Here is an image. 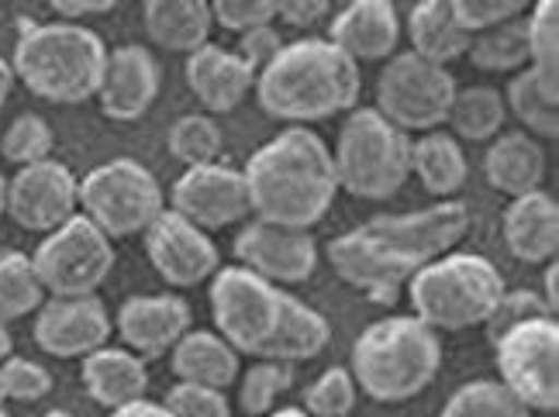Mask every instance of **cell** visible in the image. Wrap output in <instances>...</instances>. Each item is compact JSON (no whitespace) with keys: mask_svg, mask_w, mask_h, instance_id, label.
I'll use <instances>...</instances> for the list:
<instances>
[{"mask_svg":"<svg viewBox=\"0 0 559 417\" xmlns=\"http://www.w3.org/2000/svg\"><path fill=\"white\" fill-rule=\"evenodd\" d=\"M83 386H87V393L100 407L118 410V407H128L135 401H145L148 372L135 353L104 345L83 359Z\"/></svg>","mask_w":559,"mask_h":417,"instance_id":"cb8c5ba5","label":"cell"},{"mask_svg":"<svg viewBox=\"0 0 559 417\" xmlns=\"http://www.w3.org/2000/svg\"><path fill=\"white\" fill-rule=\"evenodd\" d=\"M80 207V180L56 159L35 163L14 172L8 180V214L17 228L52 235L76 217Z\"/></svg>","mask_w":559,"mask_h":417,"instance_id":"4fadbf2b","label":"cell"},{"mask_svg":"<svg viewBox=\"0 0 559 417\" xmlns=\"http://www.w3.org/2000/svg\"><path fill=\"white\" fill-rule=\"evenodd\" d=\"M469 62L487 73H522L528 70V25L525 17L504 21V25L469 38Z\"/></svg>","mask_w":559,"mask_h":417,"instance_id":"f1b7e54d","label":"cell"},{"mask_svg":"<svg viewBox=\"0 0 559 417\" xmlns=\"http://www.w3.org/2000/svg\"><path fill=\"white\" fill-rule=\"evenodd\" d=\"M504 107H511V115L519 118L525 135L559 139V97H549L532 70H522L519 76H511Z\"/></svg>","mask_w":559,"mask_h":417,"instance_id":"1f68e13d","label":"cell"},{"mask_svg":"<svg viewBox=\"0 0 559 417\" xmlns=\"http://www.w3.org/2000/svg\"><path fill=\"white\" fill-rule=\"evenodd\" d=\"M118 335L135 356L159 359L174 353L177 342L190 332V307L183 297H128L118 311Z\"/></svg>","mask_w":559,"mask_h":417,"instance_id":"d6986e66","label":"cell"},{"mask_svg":"<svg viewBox=\"0 0 559 417\" xmlns=\"http://www.w3.org/2000/svg\"><path fill=\"white\" fill-rule=\"evenodd\" d=\"M32 266L46 297H94L115 270V249L97 225L76 214L46 235L32 255Z\"/></svg>","mask_w":559,"mask_h":417,"instance_id":"8fae6325","label":"cell"},{"mask_svg":"<svg viewBox=\"0 0 559 417\" xmlns=\"http://www.w3.org/2000/svg\"><path fill=\"white\" fill-rule=\"evenodd\" d=\"M276 14H280V0H218V4H211L214 25H222L235 35L270 28Z\"/></svg>","mask_w":559,"mask_h":417,"instance_id":"b9f144b4","label":"cell"},{"mask_svg":"<svg viewBox=\"0 0 559 417\" xmlns=\"http://www.w3.org/2000/svg\"><path fill=\"white\" fill-rule=\"evenodd\" d=\"M290 386H294V366H287V362H255L242 377L239 404L252 417L270 414L273 404L284 397Z\"/></svg>","mask_w":559,"mask_h":417,"instance_id":"d590c367","label":"cell"},{"mask_svg":"<svg viewBox=\"0 0 559 417\" xmlns=\"http://www.w3.org/2000/svg\"><path fill=\"white\" fill-rule=\"evenodd\" d=\"M442 369L439 332L415 314L373 321L353 345V383L380 404H401L432 386Z\"/></svg>","mask_w":559,"mask_h":417,"instance_id":"8992f818","label":"cell"},{"mask_svg":"<svg viewBox=\"0 0 559 417\" xmlns=\"http://www.w3.org/2000/svg\"><path fill=\"white\" fill-rule=\"evenodd\" d=\"M439 417H532L511 393L493 380H473L445 401Z\"/></svg>","mask_w":559,"mask_h":417,"instance_id":"836d02e7","label":"cell"},{"mask_svg":"<svg viewBox=\"0 0 559 417\" xmlns=\"http://www.w3.org/2000/svg\"><path fill=\"white\" fill-rule=\"evenodd\" d=\"M338 190L362 201H386L412 177V139L377 107H353L332 152Z\"/></svg>","mask_w":559,"mask_h":417,"instance_id":"ba28073f","label":"cell"},{"mask_svg":"<svg viewBox=\"0 0 559 417\" xmlns=\"http://www.w3.org/2000/svg\"><path fill=\"white\" fill-rule=\"evenodd\" d=\"M469 231V211L460 201H439L412 214H386L329 241V262L342 283L394 303L425 266L453 252Z\"/></svg>","mask_w":559,"mask_h":417,"instance_id":"6da1fadb","label":"cell"},{"mask_svg":"<svg viewBox=\"0 0 559 417\" xmlns=\"http://www.w3.org/2000/svg\"><path fill=\"white\" fill-rule=\"evenodd\" d=\"M145 252L169 287H198L222 270L218 246L177 211H166L145 228Z\"/></svg>","mask_w":559,"mask_h":417,"instance_id":"2e32d148","label":"cell"},{"mask_svg":"<svg viewBox=\"0 0 559 417\" xmlns=\"http://www.w3.org/2000/svg\"><path fill=\"white\" fill-rule=\"evenodd\" d=\"M174 372L180 383L222 390L239 380V353L218 332H187L174 353Z\"/></svg>","mask_w":559,"mask_h":417,"instance_id":"484cf974","label":"cell"},{"mask_svg":"<svg viewBox=\"0 0 559 417\" xmlns=\"http://www.w3.org/2000/svg\"><path fill=\"white\" fill-rule=\"evenodd\" d=\"M546 307L556 314V307H559V266L556 262H549V273H546Z\"/></svg>","mask_w":559,"mask_h":417,"instance_id":"c3c4849f","label":"cell"},{"mask_svg":"<svg viewBox=\"0 0 559 417\" xmlns=\"http://www.w3.org/2000/svg\"><path fill=\"white\" fill-rule=\"evenodd\" d=\"M211 28L214 17L204 0H148L145 4V32L166 52H198L207 46Z\"/></svg>","mask_w":559,"mask_h":417,"instance_id":"d4e9b609","label":"cell"},{"mask_svg":"<svg viewBox=\"0 0 559 417\" xmlns=\"http://www.w3.org/2000/svg\"><path fill=\"white\" fill-rule=\"evenodd\" d=\"M38 417H73V414H67V410H46V414H38Z\"/></svg>","mask_w":559,"mask_h":417,"instance_id":"db71d44e","label":"cell"},{"mask_svg":"<svg viewBox=\"0 0 559 417\" xmlns=\"http://www.w3.org/2000/svg\"><path fill=\"white\" fill-rule=\"evenodd\" d=\"M159 94L156 56L142 46H118L107 52L100 80V111L111 121H139Z\"/></svg>","mask_w":559,"mask_h":417,"instance_id":"ac0fdd59","label":"cell"},{"mask_svg":"<svg viewBox=\"0 0 559 417\" xmlns=\"http://www.w3.org/2000/svg\"><path fill=\"white\" fill-rule=\"evenodd\" d=\"M329 14L325 0H280V21H287L294 28H311Z\"/></svg>","mask_w":559,"mask_h":417,"instance_id":"f6af8a7d","label":"cell"},{"mask_svg":"<svg viewBox=\"0 0 559 417\" xmlns=\"http://www.w3.org/2000/svg\"><path fill=\"white\" fill-rule=\"evenodd\" d=\"M284 49V38L276 35V28H255V32H246L242 41H239V56L252 73H260L263 65H270L276 59V52Z\"/></svg>","mask_w":559,"mask_h":417,"instance_id":"ee69618b","label":"cell"},{"mask_svg":"<svg viewBox=\"0 0 559 417\" xmlns=\"http://www.w3.org/2000/svg\"><path fill=\"white\" fill-rule=\"evenodd\" d=\"M504 241L508 252L539 266L549 262L559 249V207L546 190H535L525 196H514L504 211Z\"/></svg>","mask_w":559,"mask_h":417,"instance_id":"7402d4cb","label":"cell"},{"mask_svg":"<svg viewBox=\"0 0 559 417\" xmlns=\"http://www.w3.org/2000/svg\"><path fill=\"white\" fill-rule=\"evenodd\" d=\"M14 353V342H11V332H8V324H0V362L11 359Z\"/></svg>","mask_w":559,"mask_h":417,"instance_id":"f907efd6","label":"cell"},{"mask_svg":"<svg viewBox=\"0 0 559 417\" xmlns=\"http://www.w3.org/2000/svg\"><path fill=\"white\" fill-rule=\"evenodd\" d=\"M107 417H169V410L163 404H153V401H135V404H128V407L111 410Z\"/></svg>","mask_w":559,"mask_h":417,"instance_id":"7dc6e473","label":"cell"},{"mask_svg":"<svg viewBox=\"0 0 559 417\" xmlns=\"http://www.w3.org/2000/svg\"><path fill=\"white\" fill-rule=\"evenodd\" d=\"M359 86V65L329 38H297L255 73V97L263 111L297 128L353 111Z\"/></svg>","mask_w":559,"mask_h":417,"instance_id":"277c9868","label":"cell"},{"mask_svg":"<svg viewBox=\"0 0 559 417\" xmlns=\"http://www.w3.org/2000/svg\"><path fill=\"white\" fill-rule=\"evenodd\" d=\"M107 49L97 32L70 21H17L11 70L28 91L52 104H83L97 97Z\"/></svg>","mask_w":559,"mask_h":417,"instance_id":"5b68a950","label":"cell"},{"mask_svg":"<svg viewBox=\"0 0 559 417\" xmlns=\"http://www.w3.org/2000/svg\"><path fill=\"white\" fill-rule=\"evenodd\" d=\"M0 152H4V159L14 163L17 169L46 163L52 156V128L46 124V118H38V115H21L4 131Z\"/></svg>","mask_w":559,"mask_h":417,"instance_id":"8d00e7d4","label":"cell"},{"mask_svg":"<svg viewBox=\"0 0 559 417\" xmlns=\"http://www.w3.org/2000/svg\"><path fill=\"white\" fill-rule=\"evenodd\" d=\"M453 4V17L456 25L473 38L480 32H490L504 25V21H514L525 14L522 0H449Z\"/></svg>","mask_w":559,"mask_h":417,"instance_id":"60d3db41","label":"cell"},{"mask_svg":"<svg viewBox=\"0 0 559 417\" xmlns=\"http://www.w3.org/2000/svg\"><path fill=\"white\" fill-rule=\"evenodd\" d=\"M169 417H231V407L222 390L211 386H193V383H177L166 393Z\"/></svg>","mask_w":559,"mask_h":417,"instance_id":"7bdbcfd3","label":"cell"},{"mask_svg":"<svg viewBox=\"0 0 559 417\" xmlns=\"http://www.w3.org/2000/svg\"><path fill=\"white\" fill-rule=\"evenodd\" d=\"M456 100V80L445 65L428 62L415 52H401L383 65L377 80V115L394 128L436 131L445 124Z\"/></svg>","mask_w":559,"mask_h":417,"instance_id":"30bf717a","label":"cell"},{"mask_svg":"<svg viewBox=\"0 0 559 417\" xmlns=\"http://www.w3.org/2000/svg\"><path fill=\"white\" fill-rule=\"evenodd\" d=\"M52 393V377L46 366L32 359H4L0 362V404H38Z\"/></svg>","mask_w":559,"mask_h":417,"instance_id":"f35d334b","label":"cell"},{"mask_svg":"<svg viewBox=\"0 0 559 417\" xmlns=\"http://www.w3.org/2000/svg\"><path fill=\"white\" fill-rule=\"evenodd\" d=\"M412 172H418L421 187L439 196V201H449L466 187L469 166L460 142L449 135V131H428L412 145Z\"/></svg>","mask_w":559,"mask_h":417,"instance_id":"83f0119b","label":"cell"},{"mask_svg":"<svg viewBox=\"0 0 559 417\" xmlns=\"http://www.w3.org/2000/svg\"><path fill=\"white\" fill-rule=\"evenodd\" d=\"M207 297L218 335L239 356L294 366L321 356L332 342V327L314 307L242 266H222L214 273Z\"/></svg>","mask_w":559,"mask_h":417,"instance_id":"7a4b0ae2","label":"cell"},{"mask_svg":"<svg viewBox=\"0 0 559 417\" xmlns=\"http://www.w3.org/2000/svg\"><path fill=\"white\" fill-rule=\"evenodd\" d=\"M46 303V290L35 276L32 255L0 252V324L21 321Z\"/></svg>","mask_w":559,"mask_h":417,"instance_id":"d6a6232c","label":"cell"},{"mask_svg":"<svg viewBox=\"0 0 559 417\" xmlns=\"http://www.w3.org/2000/svg\"><path fill=\"white\" fill-rule=\"evenodd\" d=\"M8 214V180H4V172H0V217Z\"/></svg>","mask_w":559,"mask_h":417,"instance_id":"816d5d0a","label":"cell"},{"mask_svg":"<svg viewBox=\"0 0 559 417\" xmlns=\"http://www.w3.org/2000/svg\"><path fill=\"white\" fill-rule=\"evenodd\" d=\"M501 386L528 410H559V324L535 318L493 342Z\"/></svg>","mask_w":559,"mask_h":417,"instance_id":"7c38bea8","label":"cell"},{"mask_svg":"<svg viewBox=\"0 0 559 417\" xmlns=\"http://www.w3.org/2000/svg\"><path fill=\"white\" fill-rule=\"evenodd\" d=\"M407 294L415 318L432 332H463L487 324L504 294V279L484 255L449 252L407 283Z\"/></svg>","mask_w":559,"mask_h":417,"instance_id":"52a82bcc","label":"cell"},{"mask_svg":"<svg viewBox=\"0 0 559 417\" xmlns=\"http://www.w3.org/2000/svg\"><path fill=\"white\" fill-rule=\"evenodd\" d=\"M397 38L401 17L386 0H356V4L342 8L329 25V41L356 65L386 59L397 49Z\"/></svg>","mask_w":559,"mask_h":417,"instance_id":"ffe728a7","label":"cell"},{"mask_svg":"<svg viewBox=\"0 0 559 417\" xmlns=\"http://www.w3.org/2000/svg\"><path fill=\"white\" fill-rule=\"evenodd\" d=\"M528 25V70L549 97H559V4L539 0L525 17Z\"/></svg>","mask_w":559,"mask_h":417,"instance_id":"4dcf8cb0","label":"cell"},{"mask_svg":"<svg viewBox=\"0 0 559 417\" xmlns=\"http://www.w3.org/2000/svg\"><path fill=\"white\" fill-rule=\"evenodd\" d=\"M111 11H115V0H52V14L70 21V25H76L80 17L111 14Z\"/></svg>","mask_w":559,"mask_h":417,"instance_id":"bcb514c9","label":"cell"},{"mask_svg":"<svg viewBox=\"0 0 559 417\" xmlns=\"http://www.w3.org/2000/svg\"><path fill=\"white\" fill-rule=\"evenodd\" d=\"M235 259L239 266L266 283H305L318 270V241L308 231L249 222L235 235Z\"/></svg>","mask_w":559,"mask_h":417,"instance_id":"5bb4252c","label":"cell"},{"mask_svg":"<svg viewBox=\"0 0 559 417\" xmlns=\"http://www.w3.org/2000/svg\"><path fill=\"white\" fill-rule=\"evenodd\" d=\"M14 91V70L8 59H0V111H4V104Z\"/></svg>","mask_w":559,"mask_h":417,"instance_id":"681fc988","label":"cell"},{"mask_svg":"<svg viewBox=\"0 0 559 417\" xmlns=\"http://www.w3.org/2000/svg\"><path fill=\"white\" fill-rule=\"evenodd\" d=\"M535 318H552V311L546 307V300L535 294V290H504L498 307H493V314L487 318V338L490 345L498 342L504 332H511L514 324H525V321H535Z\"/></svg>","mask_w":559,"mask_h":417,"instance_id":"ab89813d","label":"cell"},{"mask_svg":"<svg viewBox=\"0 0 559 417\" xmlns=\"http://www.w3.org/2000/svg\"><path fill=\"white\" fill-rule=\"evenodd\" d=\"M249 214L255 222L308 231L329 214L338 193L329 145L311 128H287L246 163Z\"/></svg>","mask_w":559,"mask_h":417,"instance_id":"3957f363","label":"cell"},{"mask_svg":"<svg viewBox=\"0 0 559 417\" xmlns=\"http://www.w3.org/2000/svg\"><path fill=\"white\" fill-rule=\"evenodd\" d=\"M504 97L493 86H469V91H456V100L449 107V124L460 139L466 142H487L501 131L504 124ZM453 135V139H456Z\"/></svg>","mask_w":559,"mask_h":417,"instance_id":"f546056e","label":"cell"},{"mask_svg":"<svg viewBox=\"0 0 559 417\" xmlns=\"http://www.w3.org/2000/svg\"><path fill=\"white\" fill-rule=\"evenodd\" d=\"M222 128L207 115H187L169 124V152L187 166H211L222 156Z\"/></svg>","mask_w":559,"mask_h":417,"instance_id":"e575fe53","label":"cell"},{"mask_svg":"<svg viewBox=\"0 0 559 417\" xmlns=\"http://www.w3.org/2000/svg\"><path fill=\"white\" fill-rule=\"evenodd\" d=\"M407 35H412V52L436 65L453 62L469 49V35L456 25L449 0H421V4H415L412 17H407Z\"/></svg>","mask_w":559,"mask_h":417,"instance_id":"4316f807","label":"cell"},{"mask_svg":"<svg viewBox=\"0 0 559 417\" xmlns=\"http://www.w3.org/2000/svg\"><path fill=\"white\" fill-rule=\"evenodd\" d=\"M115 321L104 300L94 297H49L35 318V345L56 359H87L107 345Z\"/></svg>","mask_w":559,"mask_h":417,"instance_id":"e0dca14e","label":"cell"},{"mask_svg":"<svg viewBox=\"0 0 559 417\" xmlns=\"http://www.w3.org/2000/svg\"><path fill=\"white\" fill-rule=\"evenodd\" d=\"M187 86L207 111L228 115L255 86V73L235 52L207 41V46L187 56Z\"/></svg>","mask_w":559,"mask_h":417,"instance_id":"44dd1931","label":"cell"},{"mask_svg":"<svg viewBox=\"0 0 559 417\" xmlns=\"http://www.w3.org/2000/svg\"><path fill=\"white\" fill-rule=\"evenodd\" d=\"M356 407V383L353 372L332 366L305 390V410L308 417H349V410Z\"/></svg>","mask_w":559,"mask_h":417,"instance_id":"74e56055","label":"cell"},{"mask_svg":"<svg viewBox=\"0 0 559 417\" xmlns=\"http://www.w3.org/2000/svg\"><path fill=\"white\" fill-rule=\"evenodd\" d=\"M0 417H11V414H8V410H4V404H0Z\"/></svg>","mask_w":559,"mask_h":417,"instance_id":"11a10c76","label":"cell"},{"mask_svg":"<svg viewBox=\"0 0 559 417\" xmlns=\"http://www.w3.org/2000/svg\"><path fill=\"white\" fill-rule=\"evenodd\" d=\"M484 177L493 190L514 196L535 193L546 180V152L525 131L498 135L484 156Z\"/></svg>","mask_w":559,"mask_h":417,"instance_id":"603a6c76","label":"cell"},{"mask_svg":"<svg viewBox=\"0 0 559 417\" xmlns=\"http://www.w3.org/2000/svg\"><path fill=\"white\" fill-rule=\"evenodd\" d=\"M270 417H308L300 407H280V410H273Z\"/></svg>","mask_w":559,"mask_h":417,"instance_id":"f5cc1de1","label":"cell"},{"mask_svg":"<svg viewBox=\"0 0 559 417\" xmlns=\"http://www.w3.org/2000/svg\"><path fill=\"white\" fill-rule=\"evenodd\" d=\"M80 207L107 238H128L163 214V187L142 163L118 156L80 180Z\"/></svg>","mask_w":559,"mask_h":417,"instance_id":"9c48e42d","label":"cell"},{"mask_svg":"<svg viewBox=\"0 0 559 417\" xmlns=\"http://www.w3.org/2000/svg\"><path fill=\"white\" fill-rule=\"evenodd\" d=\"M169 201L180 217L201 231H218L235 222H242L249 214V193L239 169L211 163V166H193L183 177H177Z\"/></svg>","mask_w":559,"mask_h":417,"instance_id":"9a60e30c","label":"cell"}]
</instances>
